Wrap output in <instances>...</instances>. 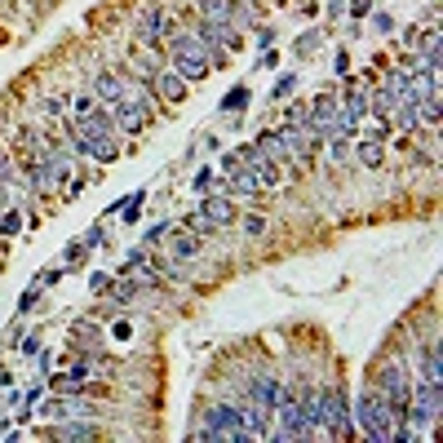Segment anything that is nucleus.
I'll list each match as a JSON object with an SVG mask.
<instances>
[{
  "instance_id": "1",
  "label": "nucleus",
  "mask_w": 443,
  "mask_h": 443,
  "mask_svg": "<svg viewBox=\"0 0 443 443\" xmlns=\"http://www.w3.org/2000/svg\"><path fill=\"white\" fill-rule=\"evenodd\" d=\"M355 425H364V435L368 439H377V443H386L390 435L399 430V417L390 413V399L382 395V390H364V395H359V403H355Z\"/></svg>"
},
{
  "instance_id": "2",
  "label": "nucleus",
  "mask_w": 443,
  "mask_h": 443,
  "mask_svg": "<svg viewBox=\"0 0 443 443\" xmlns=\"http://www.w3.org/2000/svg\"><path fill=\"white\" fill-rule=\"evenodd\" d=\"M403 421L425 430V425L439 421V382H421V386H408V408H403Z\"/></svg>"
},
{
  "instance_id": "3",
  "label": "nucleus",
  "mask_w": 443,
  "mask_h": 443,
  "mask_svg": "<svg viewBox=\"0 0 443 443\" xmlns=\"http://www.w3.org/2000/svg\"><path fill=\"white\" fill-rule=\"evenodd\" d=\"M191 439H235V443H249V435H244L240 425V413L231 403H218L204 413V430H195Z\"/></svg>"
},
{
  "instance_id": "4",
  "label": "nucleus",
  "mask_w": 443,
  "mask_h": 443,
  "mask_svg": "<svg viewBox=\"0 0 443 443\" xmlns=\"http://www.w3.org/2000/svg\"><path fill=\"white\" fill-rule=\"evenodd\" d=\"M324 435H333V439H346L355 435V417H350V395L341 386L333 390H324Z\"/></svg>"
},
{
  "instance_id": "5",
  "label": "nucleus",
  "mask_w": 443,
  "mask_h": 443,
  "mask_svg": "<svg viewBox=\"0 0 443 443\" xmlns=\"http://www.w3.org/2000/svg\"><path fill=\"white\" fill-rule=\"evenodd\" d=\"M275 421H280V430H275V439H284V443H293V439H306V430H302V390H280V403H275Z\"/></svg>"
},
{
  "instance_id": "6",
  "label": "nucleus",
  "mask_w": 443,
  "mask_h": 443,
  "mask_svg": "<svg viewBox=\"0 0 443 443\" xmlns=\"http://www.w3.org/2000/svg\"><path fill=\"white\" fill-rule=\"evenodd\" d=\"M306 129H315L324 142L333 138V129H337V102L328 93H319L315 102H306Z\"/></svg>"
},
{
  "instance_id": "7",
  "label": "nucleus",
  "mask_w": 443,
  "mask_h": 443,
  "mask_svg": "<svg viewBox=\"0 0 443 443\" xmlns=\"http://www.w3.org/2000/svg\"><path fill=\"white\" fill-rule=\"evenodd\" d=\"M319 134H315V129H288V151H293V160H297L302 164V169H310V164H315V151H319Z\"/></svg>"
},
{
  "instance_id": "8",
  "label": "nucleus",
  "mask_w": 443,
  "mask_h": 443,
  "mask_svg": "<svg viewBox=\"0 0 443 443\" xmlns=\"http://www.w3.org/2000/svg\"><path fill=\"white\" fill-rule=\"evenodd\" d=\"M302 430L306 439L324 435V390H302Z\"/></svg>"
},
{
  "instance_id": "9",
  "label": "nucleus",
  "mask_w": 443,
  "mask_h": 443,
  "mask_svg": "<svg viewBox=\"0 0 443 443\" xmlns=\"http://www.w3.org/2000/svg\"><path fill=\"white\" fill-rule=\"evenodd\" d=\"M280 390H284V386L275 382L271 372H257L253 382H249V395L257 399V408H261V413H271V417H275V403H280Z\"/></svg>"
},
{
  "instance_id": "10",
  "label": "nucleus",
  "mask_w": 443,
  "mask_h": 443,
  "mask_svg": "<svg viewBox=\"0 0 443 443\" xmlns=\"http://www.w3.org/2000/svg\"><path fill=\"white\" fill-rule=\"evenodd\" d=\"M27 182L36 187V195H54L58 191V177H54V169H49V160H40V155H27Z\"/></svg>"
},
{
  "instance_id": "11",
  "label": "nucleus",
  "mask_w": 443,
  "mask_h": 443,
  "mask_svg": "<svg viewBox=\"0 0 443 443\" xmlns=\"http://www.w3.org/2000/svg\"><path fill=\"white\" fill-rule=\"evenodd\" d=\"M151 85H155V93L164 98V102H182V98H187V80L182 76H177L173 67H164V71H155V80H151Z\"/></svg>"
},
{
  "instance_id": "12",
  "label": "nucleus",
  "mask_w": 443,
  "mask_h": 443,
  "mask_svg": "<svg viewBox=\"0 0 443 443\" xmlns=\"http://www.w3.org/2000/svg\"><path fill=\"white\" fill-rule=\"evenodd\" d=\"M257 146H261V151H266L275 164H280V169L293 160V151H288V129H266V134L257 138Z\"/></svg>"
},
{
  "instance_id": "13",
  "label": "nucleus",
  "mask_w": 443,
  "mask_h": 443,
  "mask_svg": "<svg viewBox=\"0 0 443 443\" xmlns=\"http://www.w3.org/2000/svg\"><path fill=\"white\" fill-rule=\"evenodd\" d=\"M231 177L222 182V191H231V195H253V191H261V182H257V173L249 169V164H235V169H226Z\"/></svg>"
},
{
  "instance_id": "14",
  "label": "nucleus",
  "mask_w": 443,
  "mask_h": 443,
  "mask_svg": "<svg viewBox=\"0 0 443 443\" xmlns=\"http://www.w3.org/2000/svg\"><path fill=\"white\" fill-rule=\"evenodd\" d=\"M111 120H116V129H124V134H142V124H146V111L129 107V102H111Z\"/></svg>"
},
{
  "instance_id": "15",
  "label": "nucleus",
  "mask_w": 443,
  "mask_h": 443,
  "mask_svg": "<svg viewBox=\"0 0 443 443\" xmlns=\"http://www.w3.org/2000/svg\"><path fill=\"white\" fill-rule=\"evenodd\" d=\"M173 71L187 80V85H195V80H204L208 76V62L200 54H173Z\"/></svg>"
},
{
  "instance_id": "16",
  "label": "nucleus",
  "mask_w": 443,
  "mask_h": 443,
  "mask_svg": "<svg viewBox=\"0 0 443 443\" xmlns=\"http://www.w3.org/2000/svg\"><path fill=\"white\" fill-rule=\"evenodd\" d=\"M120 89H124V80H120L116 71H98V80H93V98H98L102 107L120 102Z\"/></svg>"
},
{
  "instance_id": "17",
  "label": "nucleus",
  "mask_w": 443,
  "mask_h": 443,
  "mask_svg": "<svg viewBox=\"0 0 443 443\" xmlns=\"http://www.w3.org/2000/svg\"><path fill=\"white\" fill-rule=\"evenodd\" d=\"M368 111H372V116L382 120V124H390V120H395L399 102H395V93H390V85H382V89H377V93L368 98Z\"/></svg>"
},
{
  "instance_id": "18",
  "label": "nucleus",
  "mask_w": 443,
  "mask_h": 443,
  "mask_svg": "<svg viewBox=\"0 0 443 443\" xmlns=\"http://www.w3.org/2000/svg\"><path fill=\"white\" fill-rule=\"evenodd\" d=\"M200 213H204V218H208L213 226H231V222H235V204L226 200V195H218V200H213V195H208Z\"/></svg>"
},
{
  "instance_id": "19",
  "label": "nucleus",
  "mask_w": 443,
  "mask_h": 443,
  "mask_svg": "<svg viewBox=\"0 0 443 443\" xmlns=\"http://www.w3.org/2000/svg\"><path fill=\"white\" fill-rule=\"evenodd\" d=\"M160 23H164V9L151 5V9L138 18V45H155V40H160Z\"/></svg>"
},
{
  "instance_id": "20",
  "label": "nucleus",
  "mask_w": 443,
  "mask_h": 443,
  "mask_svg": "<svg viewBox=\"0 0 443 443\" xmlns=\"http://www.w3.org/2000/svg\"><path fill=\"white\" fill-rule=\"evenodd\" d=\"M195 253H200L195 235H187V231H173V235H169V257H173V261H191Z\"/></svg>"
},
{
  "instance_id": "21",
  "label": "nucleus",
  "mask_w": 443,
  "mask_h": 443,
  "mask_svg": "<svg viewBox=\"0 0 443 443\" xmlns=\"http://www.w3.org/2000/svg\"><path fill=\"white\" fill-rule=\"evenodd\" d=\"M200 13H204L208 23H231L235 18V9L226 5V0H200Z\"/></svg>"
},
{
  "instance_id": "22",
  "label": "nucleus",
  "mask_w": 443,
  "mask_h": 443,
  "mask_svg": "<svg viewBox=\"0 0 443 443\" xmlns=\"http://www.w3.org/2000/svg\"><path fill=\"white\" fill-rule=\"evenodd\" d=\"M244 107H249V85H235V89H226V98H222V111H226V116H240Z\"/></svg>"
},
{
  "instance_id": "23",
  "label": "nucleus",
  "mask_w": 443,
  "mask_h": 443,
  "mask_svg": "<svg viewBox=\"0 0 443 443\" xmlns=\"http://www.w3.org/2000/svg\"><path fill=\"white\" fill-rule=\"evenodd\" d=\"M359 160H364L368 169H377V164L386 160V151H382V138H364V142H359Z\"/></svg>"
},
{
  "instance_id": "24",
  "label": "nucleus",
  "mask_w": 443,
  "mask_h": 443,
  "mask_svg": "<svg viewBox=\"0 0 443 443\" xmlns=\"http://www.w3.org/2000/svg\"><path fill=\"white\" fill-rule=\"evenodd\" d=\"M421 382H443V372H439V346L421 350Z\"/></svg>"
},
{
  "instance_id": "25",
  "label": "nucleus",
  "mask_w": 443,
  "mask_h": 443,
  "mask_svg": "<svg viewBox=\"0 0 443 443\" xmlns=\"http://www.w3.org/2000/svg\"><path fill=\"white\" fill-rule=\"evenodd\" d=\"M191 187L208 195V191H222V177H218V173H213V169H200V173H195V177H191Z\"/></svg>"
},
{
  "instance_id": "26",
  "label": "nucleus",
  "mask_w": 443,
  "mask_h": 443,
  "mask_svg": "<svg viewBox=\"0 0 443 443\" xmlns=\"http://www.w3.org/2000/svg\"><path fill=\"white\" fill-rule=\"evenodd\" d=\"M23 218H18V208H5V213H0V235H18L23 231Z\"/></svg>"
},
{
  "instance_id": "27",
  "label": "nucleus",
  "mask_w": 443,
  "mask_h": 443,
  "mask_svg": "<svg viewBox=\"0 0 443 443\" xmlns=\"http://www.w3.org/2000/svg\"><path fill=\"white\" fill-rule=\"evenodd\" d=\"M85 240H80V244H67V249H62V266H67V271H76L80 266V261H85Z\"/></svg>"
},
{
  "instance_id": "28",
  "label": "nucleus",
  "mask_w": 443,
  "mask_h": 443,
  "mask_svg": "<svg viewBox=\"0 0 443 443\" xmlns=\"http://www.w3.org/2000/svg\"><path fill=\"white\" fill-rule=\"evenodd\" d=\"M293 89H297V76H293V71H288L284 80H275V89H271V102H284V98H288Z\"/></svg>"
},
{
  "instance_id": "29",
  "label": "nucleus",
  "mask_w": 443,
  "mask_h": 443,
  "mask_svg": "<svg viewBox=\"0 0 443 443\" xmlns=\"http://www.w3.org/2000/svg\"><path fill=\"white\" fill-rule=\"evenodd\" d=\"M142 204H146V191H134V195H129V200H124V222H138V213H142Z\"/></svg>"
},
{
  "instance_id": "30",
  "label": "nucleus",
  "mask_w": 443,
  "mask_h": 443,
  "mask_svg": "<svg viewBox=\"0 0 443 443\" xmlns=\"http://www.w3.org/2000/svg\"><path fill=\"white\" fill-rule=\"evenodd\" d=\"M89 288L93 293H111V288H116V280H111L107 271H98V275H89Z\"/></svg>"
},
{
  "instance_id": "31",
  "label": "nucleus",
  "mask_w": 443,
  "mask_h": 443,
  "mask_svg": "<svg viewBox=\"0 0 443 443\" xmlns=\"http://www.w3.org/2000/svg\"><path fill=\"white\" fill-rule=\"evenodd\" d=\"M93 107H98V98H93V93H80L76 102H71V111H76V116H89Z\"/></svg>"
},
{
  "instance_id": "32",
  "label": "nucleus",
  "mask_w": 443,
  "mask_h": 443,
  "mask_svg": "<svg viewBox=\"0 0 443 443\" xmlns=\"http://www.w3.org/2000/svg\"><path fill=\"white\" fill-rule=\"evenodd\" d=\"M36 297H40V284H31V288L23 293V297H18V315H27V310L36 306Z\"/></svg>"
},
{
  "instance_id": "33",
  "label": "nucleus",
  "mask_w": 443,
  "mask_h": 443,
  "mask_svg": "<svg viewBox=\"0 0 443 443\" xmlns=\"http://www.w3.org/2000/svg\"><path fill=\"white\" fill-rule=\"evenodd\" d=\"M187 226H191V231H195V235H208V231H218V226H213V222L204 218V213H200V218H191Z\"/></svg>"
},
{
  "instance_id": "34",
  "label": "nucleus",
  "mask_w": 443,
  "mask_h": 443,
  "mask_svg": "<svg viewBox=\"0 0 443 443\" xmlns=\"http://www.w3.org/2000/svg\"><path fill=\"white\" fill-rule=\"evenodd\" d=\"M40 111H45V116H49V120H58V116H62V111H67V102H58V98H49V102H45Z\"/></svg>"
},
{
  "instance_id": "35",
  "label": "nucleus",
  "mask_w": 443,
  "mask_h": 443,
  "mask_svg": "<svg viewBox=\"0 0 443 443\" xmlns=\"http://www.w3.org/2000/svg\"><path fill=\"white\" fill-rule=\"evenodd\" d=\"M0 182H5V187L13 182V164H9V155H5V151H0Z\"/></svg>"
},
{
  "instance_id": "36",
  "label": "nucleus",
  "mask_w": 443,
  "mask_h": 443,
  "mask_svg": "<svg viewBox=\"0 0 443 443\" xmlns=\"http://www.w3.org/2000/svg\"><path fill=\"white\" fill-rule=\"evenodd\" d=\"M107 240V231H102V226H93V231L85 235V249H98V244H102Z\"/></svg>"
},
{
  "instance_id": "37",
  "label": "nucleus",
  "mask_w": 443,
  "mask_h": 443,
  "mask_svg": "<svg viewBox=\"0 0 443 443\" xmlns=\"http://www.w3.org/2000/svg\"><path fill=\"white\" fill-rule=\"evenodd\" d=\"M368 9H372V0H350V18H364Z\"/></svg>"
},
{
  "instance_id": "38",
  "label": "nucleus",
  "mask_w": 443,
  "mask_h": 443,
  "mask_svg": "<svg viewBox=\"0 0 443 443\" xmlns=\"http://www.w3.org/2000/svg\"><path fill=\"white\" fill-rule=\"evenodd\" d=\"M244 231H249V235H261V231H266V222H261V218H257V213H253V218H249V222H244Z\"/></svg>"
},
{
  "instance_id": "39",
  "label": "nucleus",
  "mask_w": 443,
  "mask_h": 443,
  "mask_svg": "<svg viewBox=\"0 0 443 443\" xmlns=\"http://www.w3.org/2000/svg\"><path fill=\"white\" fill-rule=\"evenodd\" d=\"M372 27H377V31H395V18H390V13H377Z\"/></svg>"
},
{
  "instance_id": "40",
  "label": "nucleus",
  "mask_w": 443,
  "mask_h": 443,
  "mask_svg": "<svg viewBox=\"0 0 443 443\" xmlns=\"http://www.w3.org/2000/svg\"><path fill=\"white\" fill-rule=\"evenodd\" d=\"M62 280V266H54V271H45V275H36V284H58Z\"/></svg>"
},
{
  "instance_id": "41",
  "label": "nucleus",
  "mask_w": 443,
  "mask_h": 443,
  "mask_svg": "<svg viewBox=\"0 0 443 443\" xmlns=\"http://www.w3.org/2000/svg\"><path fill=\"white\" fill-rule=\"evenodd\" d=\"M23 355L36 359V355H40V337H27V341H23Z\"/></svg>"
},
{
  "instance_id": "42",
  "label": "nucleus",
  "mask_w": 443,
  "mask_h": 443,
  "mask_svg": "<svg viewBox=\"0 0 443 443\" xmlns=\"http://www.w3.org/2000/svg\"><path fill=\"white\" fill-rule=\"evenodd\" d=\"M111 333H116V337H120V341H129V337H134V324H124V319H120V324H116V328H111Z\"/></svg>"
},
{
  "instance_id": "43",
  "label": "nucleus",
  "mask_w": 443,
  "mask_h": 443,
  "mask_svg": "<svg viewBox=\"0 0 443 443\" xmlns=\"http://www.w3.org/2000/svg\"><path fill=\"white\" fill-rule=\"evenodd\" d=\"M0 386H9V368L5 364H0Z\"/></svg>"
},
{
  "instance_id": "44",
  "label": "nucleus",
  "mask_w": 443,
  "mask_h": 443,
  "mask_svg": "<svg viewBox=\"0 0 443 443\" xmlns=\"http://www.w3.org/2000/svg\"><path fill=\"white\" fill-rule=\"evenodd\" d=\"M253 5H261V0H253Z\"/></svg>"
}]
</instances>
